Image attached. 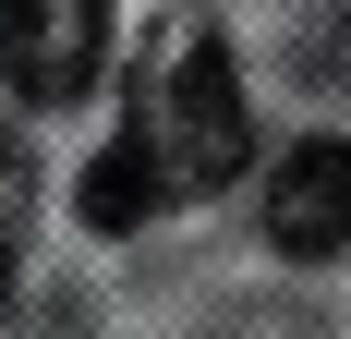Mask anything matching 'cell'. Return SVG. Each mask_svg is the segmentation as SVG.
<instances>
[{"mask_svg":"<svg viewBox=\"0 0 351 339\" xmlns=\"http://www.w3.org/2000/svg\"><path fill=\"white\" fill-rule=\"evenodd\" d=\"M134 134H145V158L170 170V194H218V182H243L254 109H243V73H230L218 36H182V49H170V73H158L145 109H134Z\"/></svg>","mask_w":351,"mask_h":339,"instance_id":"6da1fadb","label":"cell"},{"mask_svg":"<svg viewBox=\"0 0 351 339\" xmlns=\"http://www.w3.org/2000/svg\"><path fill=\"white\" fill-rule=\"evenodd\" d=\"M97 49H109V0H0V73H12V97H36V109L85 97Z\"/></svg>","mask_w":351,"mask_h":339,"instance_id":"7a4b0ae2","label":"cell"},{"mask_svg":"<svg viewBox=\"0 0 351 339\" xmlns=\"http://www.w3.org/2000/svg\"><path fill=\"white\" fill-rule=\"evenodd\" d=\"M267 242L279 255H339L351 242V145H291L279 170H267Z\"/></svg>","mask_w":351,"mask_h":339,"instance_id":"3957f363","label":"cell"},{"mask_svg":"<svg viewBox=\"0 0 351 339\" xmlns=\"http://www.w3.org/2000/svg\"><path fill=\"white\" fill-rule=\"evenodd\" d=\"M158 206H170V170L145 158V134H121V145L85 158V218H97V231H145Z\"/></svg>","mask_w":351,"mask_h":339,"instance_id":"277c9868","label":"cell"},{"mask_svg":"<svg viewBox=\"0 0 351 339\" xmlns=\"http://www.w3.org/2000/svg\"><path fill=\"white\" fill-rule=\"evenodd\" d=\"M25 231H36V170H25V145L0 134V279L25 267Z\"/></svg>","mask_w":351,"mask_h":339,"instance_id":"5b68a950","label":"cell"}]
</instances>
